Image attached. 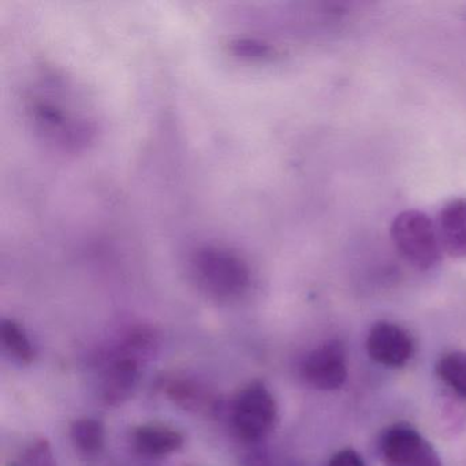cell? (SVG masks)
<instances>
[{
	"mask_svg": "<svg viewBox=\"0 0 466 466\" xmlns=\"http://www.w3.org/2000/svg\"><path fill=\"white\" fill-rule=\"evenodd\" d=\"M0 343L7 356L18 364L29 365L35 360V348L24 327L15 320H4L0 324Z\"/></svg>",
	"mask_w": 466,
	"mask_h": 466,
	"instance_id": "7c38bea8",
	"label": "cell"
},
{
	"mask_svg": "<svg viewBox=\"0 0 466 466\" xmlns=\"http://www.w3.org/2000/svg\"><path fill=\"white\" fill-rule=\"evenodd\" d=\"M70 441L84 457H95L105 449L106 430L100 420L80 417L70 425Z\"/></svg>",
	"mask_w": 466,
	"mask_h": 466,
	"instance_id": "8fae6325",
	"label": "cell"
},
{
	"mask_svg": "<svg viewBox=\"0 0 466 466\" xmlns=\"http://www.w3.org/2000/svg\"><path fill=\"white\" fill-rule=\"evenodd\" d=\"M160 390L168 400L184 410L207 413L214 410L217 405L212 392L201 381L187 376H168L163 379Z\"/></svg>",
	"mask_w": 466,
	"mask_h": 466,
	"instance_id": "30bf717a",
	"label": "cell"
},
{
	"mask_svg": "<svg viewBox=\"0 0 466 466\" xmlns=\"http://www.w3.org/2000/svg\"><path fill=\"white\" fill-rule=\"evenodd\" d=\"M436 230L447 255L466 258V198H455L441 207Z\"/></svg>",
	"mask_w": 466,
	"mask_h": 466,
	"instance_id": "9c48e42d",
	"label": "cell"
},
{
	"mask_svg": "<svg viewBox=\"0 0 466 466\" xmlns=\"http://www.w3.org/2000/svg\"><path fill=\"white\" fill-rule=\"evenodd\" d=\"M21 466H58L50 441L39 438L32 441L24 451Z\"/></svg>",
	"mask_w": 466,
	"mask_h": 466,
	"instance_id": "5bb4252c",
	"label": "cell"
},
{
	"mask_svg": "<svg viewBox=\"0 0 466 466\" xmlns=\"http://www.w3.org/2000/svg\"><path fill=\"white\" fill-rule=\"evenodd\" d=\"M379 458L384 466H441L432 444L408 424L391 425L381 433Z\"/></svg>",
	"mask_w": 466,
	"mask_h": 466,
	"instance_id": "5b68a950",
	"label": "cell"
},
{
	"mask_svg": "<svg viewBox=\"0 0 466 466\" xmlns=\"http://www.w3.org/2000/svg\"><path fill=\"white\" fill-rule=\"evenodd\" d=\"M327 466H367L359 452L353 449H343L335 452Z\"/></svg>",
	"mask_w": 466,
	"mask_h": 466,
	"instance_id": "9a60e30c",
	"label": "cell"
},
{
	"mask_svg": "<svg viewBox=\"0 0 466 466\" xmlns=\"http://www.w3.org/2000/svg\"><path fill=\"white\" fill-rule=\"evenodd\" d=\"M231 428L241 441L258 443L274 431L278 421V405L272 392L261 381L242 387L231 400Z\"/></svg>",
	"mask_w": 466,
	"mask_h": 466,
	"instance_id": "277c9868",
	"label": "cell"
},
{
	"mask_svg": "<svg viewBox=\"0 0 466 466\" xmlns=\"http://www.w3.org/2000/svg\"><path fill=\"white\" fill-rule=\"evenodd\" d=\"M133 450L147 460L170 457L184 447L185 438L177 428L162 422H147L132 431Z\"/></svg>",
	"mask_w": 466,
	"mask_h": 466,
	"instance_id": "ba28073f",
	"label": "cell"
},
{
	"mask_svg": "<svg viewBox=\"0 0 466 466\" xmlns=\"http://www.w3.org/2000/svg\"><path fill=\"white\" fill-rule=\"evenodd\" d=\"M367 351L373 361L383 367L400 368L413 357V338L398 324L379 321L368 334Z\"/></svg>",
	"mask_w": 466,
	"mask_h": 466,
	"instance_id": "52a82bcc",
	"label": "cell"
},
{
	"mask_svg": "<svg viewBox=\"0 0 466 466\" xmlns=\"http://www.w3.org/2000/svg\"><path fill=\"white\" fill-rule=\"evenodd\" d=\"M190 269L196 285L218 301H234L249 290L252 277L238 253L217 245H204L193 252Z\"/></svg>",
	"mask_w": 466,
	"mask_h": 466,
	"instance_id": "7a4b0ae2",
	"label": "cell"
},
{
	"mask_svg": "<svg viewBox=\"0 0 466 466\" xmlns=\"http://www.w3.org/2000/svg\"><path fill=\"white\" fill-rule=\"evenodd\" d=\"M302 378L321 391L339 390L348 379V356L339 340H329L313 349L302 362Z\"/></svg>",
	"mask_w": 466,
	"mask_h": 466,
	"instance_id": "8992f818",
	"label": "cell"
},
{
	"mask_svg": "<svg viewBox=\"0 0 466 466\" xmlns=\"http://www.w3.org/2000/svg\"><path fill=\"white\" fill-rule=\"evenodd\" d=\"M436 375L455 394L466 400V353L452 351L441 356L436 364Z\"/></svg>",
	"mask_w": 466,
	"mask_h": 466,
	"instance_id": "4fadbf2b",
	"label": "cell"
},
{
	"mask_svg": "<svg viewBox=\"0 0 466 466\" xmlns=\"http://www.w3.org/2000/svg\"><path fill=\"white\" fill-rule=\"evenodd\" d=\"M390 236L400 258L419 271H430L441 260L443 249L436 225L424 212L408 209L398 214Z\"/></svg>",
	"mask_w": 466,
	"mask_h": 466,
	"instance_id": "3957f363",
	"label": "cell"
},
{
	"mask_svg": "<svg viewBox=\"0 0 466 466\" xmlns=\"http://www.w3.org/2000/svg\"><path fill=\"white\" fill-rule=\"evenodd\" d=\"M157 346L159 337L151 327L136 326L127 332L103 370L100 397L106 405H124L132 400L140 384L144 364Z\"/></svg>",
	"mask_w": 466,
	"mask_h": 466,
	"instance_id": "6da1fadb",
	"label": "cell"
}]
</instances>
